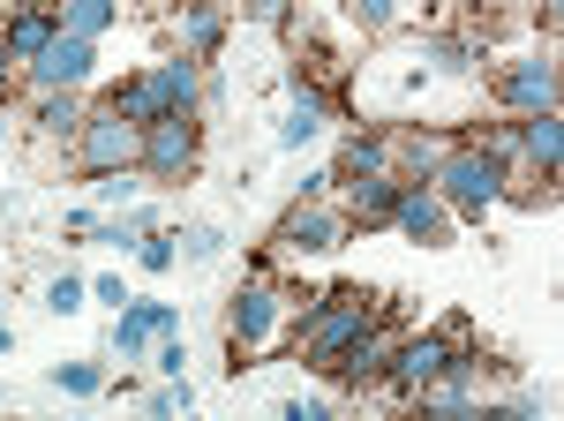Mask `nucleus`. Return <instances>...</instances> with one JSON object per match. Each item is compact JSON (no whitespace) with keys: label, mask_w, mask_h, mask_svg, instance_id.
Wrapping results in <instances>:
<instances>
[{"label":"nucleus","mask_w":564,"mask_h":421,"mask_svg":"<svg viewBox=\"0 0 564 421\" xmlns=\"http://www.w3.org/2000/svg\"><path fill=\"white\" fill-rule=\"evenodd\" d=\"M174 241H181V256H188V263H218V249H226V234H218L212 218H196V226H181Z\"/></svg>","instance_id":"nucleus-26"},{"label":"nucleus","mask_w":564,"mask_h":421,"mask_svg":"<svg viewBox=\"0 0 564 421\" xmlns=\"http://www.w3.org/2000/svg\"><path fill=\"white\" fill-rule=\"evenodd\" d=\"M151 226H159V210H143V204H129V210H98V218H90V241H106V249L129 256L135 241L151 234Z\"/></svg>","instance_id":"nucleus-19"},{"label":"nucleus","mask_w":564,"mask_h":421,"mask_svg":"<svg viewBox=\"0 0 564 421\" xmlns=\"http://www.w3.org/2000/svg\"><path fill=\"white\" fill-rule=\"evenodd\" d=\"M234 15H249V23H271V31H294V0H234Z\"/></svg>","instance_id":"nucleus-29"},{"label":"nucleus","mask_w":564,"mask_h":421,"mask_svg":"<svg viewBox=\"0 0 564 421\" xmlns=\"http://www.w3.org/2000/svg\"><path fill=\"white\" fill-rule=\"evenodd\" d=\"M113 23H121V0H61V31H68V39L98 45Z\"/></svg>","instance_id":"nucleus-21"},{"label":"nucleus","mask_w":564,"mask_h":421,"mask_svg":"<svg viewBox=\"0 0 564 421\" xmlns=\"http://www.w3.org/2000/svg\"><path fill=\"white\" fill-rule=\"evenodd\" d=\"M316 136H324L316 114H286V121H279V151H302V143H316Z\"/></svg>","instance_id":"nucleus-30"},{"label":"nucleus","mask_w":564,"mask_h":421,"mask_svg":"<svg viewBox=\"0 0 564 421\" xmlns=\"http://www.w3.org/2000/svg\"><path fill=\"white\" fill-rule=\"evenodd\" d=\"M226 31H234V0H181L174 15H166V39L188 61H218Z\"/></svg>","instance_id":"nucleus-11"},{"label":"nucleus","mask_w":564,"mask_h":421,"mask_svg":"<svg viewBox=\"0 0 564 421\" xmlns=\"http://www.w3.org/2000/svg\"><path fill=\"white\" fill-rule=\"evenodd\" d=\"M53 31H61V0H15V8H0V45H8L15 68H31Z\"/></svg>","instance_id":"nucleus-13"},{"label":"nucleus","mask_w":564,"mask_h":421,"mask_svg":"<svg viewBox=\"0 0 564 421\" xmlns=\"http://www.w3.org/2000/svg\"><path fill=\"white\" fill-rule=\"evenodd\" d=\"M84 114H90L84 90H39V106H31V128H39L45 143H76Z\"/></svg>","instance_id":"nucleus-16"},{"label":"nucleus","mask_w":564,"mask_h":421,"mask_svg":"<svg viewBox=\"0 0 564 421\" xmlns=\"http://www.w3.org/2000/svg\"><path fill=\"white\" fill-rule=\"evenodd\" d=\"M90 196H98V204H90V210H129L135 196H143V166H121V173H98V181H90Z\"/></svg>","instance_id":"nucleus-23"},{"label":"nucleus","mask_w":564,"mask_h":421,"mask_svg":"<svg viewBox=\"0 0 564 421\" xmlns=\"http://www.w3.org/2000/svg\"><path fill=\"white\" fill-rule=\"evenodd\" d=\"M151 338H159V332L143 324V309H135V301H129V309H113V354H121V361H143V354H151Z\"/></svg>","instance_id":"nucleus-24"},{"label":"nucleus","mask_w":564,"mask_h":421,"mask_svg":"<svg viewBox=\"0 0 564 421\" xmlns=\"http://www.w3.org/2000/svg\"><path fill=\"white\" fill-rule=\"evenodd\" d=\"M8 354H15V332H8V324H0V361H8Z\"/></svg>","instance_id":"nucleus-36"},{"label":"nucleus","mask_w":564,"mask_h":421,"mask_svg":"<svg viewBox=\"0 0 564 421\" xmlns=\"http://www.w3.org/2000/svg\"><path fill=\"white\" fill-rule=\"evenodd\" d=\"M106 98H113V114H121V121H159V114H174V106H166V98H159V90H151V76H143V68H135V76H121V84L106 90Z\"/></svg>","instance_id":"nucleus-20"},{"label":"nucleus","mask_w":564,"mask_h":421,"mask_svg":"<svg viewBox=\"0 0 564 421\" xmlns=\"http://www.w3.org/2000/svg\"><path fill=\"white\" fill-rule=\"evenodd\" d=\"M347 241H354V226L332 196H294V204L271 218V234H263L271 256H339Z\"/></svg>","instance_id":"nucleus-6"},{"label":"nucleus","mask_w":564,"mask_h":421,"mask_svg":"<svg viewBox=\"0 0 564 421\" xmlns=\"http://www.w3.org/2000/svg\"><path fill=\"white\" fill-rule=\"evenodd\" d=\"M15 76H23V68H15V61H8V45H0V106H8V84H15Z\"/></svg>","instance_id":"nucleus-34"},{"label":"nucleus","mask_w":564,"mask_h":421,"mask_svg":"<svg viewBox=\"0 0 564 421\" xmlns=\"http://www.w3.org/2000/svg\"><path fill=\"white\" fill-rule=\"evenodd\" d=\"M135 166H143V181H159V188L196 181V166H204V121H196V106H174V114L143 121V151H135Z\"/></svg>","instance_id":"nucleus-5"},{"label":"nucleus","mask_w":564,"mask_h":421,"mask_svg":"<svg viewBox=\"0 0 564 421\" xmlns=\"http://www.w3.org/2000/svg\"><path fill=\"white\" fill-rule=\"evenodd\" d=\"M279 414H286V421H324V399H286Z\"/></svg>","instance_id":"nucleus-33"},{"label":"nucleus","mask_w":564,"mask_h":421,"mask_svg":"<svg viewBox=\"0 0 564 421\" xmlns=\"http://www.w3.org/2000/svg\"><path fill=\"white\" fill-rule=\"evenodd\" d=\"M308 294H316V287H286V279H271V271H249V279L226 294V354H234L226 369H234V377L257 369V354L279 338L286 316H302Z\"/></svg>","instance_id":"nucleus-1"},{"label":"nucleus","mask_w":564,"mask_h":421,"mask_svg":"<svg viewBox=\"0 0 564 421\" xmlns=\"http://www.w3.org/2000/svg\"><path fill=\"white\" fill-rule=\"evenodd\" d=\"M422 61L436 76H475L481 68V39L475 31H422Z\"/></svg>","instance_id":"nucleus-18"},{"label":"nucleus","mask_w":564,"mask_h":421,"mask_svg":"<svg viewBox=\"0 0 564 421\" xmlns=\"http://www.w3.org/2000/svg\"><path fill=\"white\" fill-rule=\"evenodd\" d=\"M0 399H8V391H0Z\"/></svg>","instance_id":"nucleus-38"},{"label":"nucleus","mask_w":564,"mask_h":421,"mask_svg":"<svg viewBox=\"0 0 564 421\" xmlns=\"http://www.w3.org/2000/svg\"><path fill=\"white\" fill-rule=\"evenodd\" d=\"M399 338H406V324H399V301H391V309H377V316H369V324L339 346V361L324 369V377H332V391H339V399H369V391L384 384Z\"/></svg>","instance_id":"nucleus-4"},{"label":"nucleus","mask_w":564,"mask_h":421,"mask_svg":"<svg viewBox=\"0 0 564 421\" xmlns=\"http://www.w3.org/2000/svg\"><path fill=\"white\" fill-rule=\"evenodd\" d=\"M354 23L369 31V39H384V31H399V0H339Z\"/></svg>","instance_id":"nucleus-28"},{"label":"nucleus","mask_w":564,"mask_h":421,"mask_svg":"<svg viewBox=\"0 0 564 421\" xmlns=\"http://www.w3.org/2000/svg\"><path fill=\"white\" fill-rule=\"evenodd\" d=\"M444 354H452V332H444V324H430V332H406V338H399V354H391V369H384V384H377V391H384L391 407H414V399H422V391L436 384V369H444Z\"/></svg>","instance_id":"nucleus-9"},{"label":"nucleus","mask_w":564,"mask_h":421,"mask_svg":"<svg viewBox=\"0 0 564 421\" xmlns=\"http://www.w3.org/2000/svg\"><path fill=\"white\" fill-rule=\"evenodd\" d=\"M90 301H106V309H129V287H121V279H90Z\"/></svg>","instance_id":"nucleus-32"},{"label":"nucleus","mask_w":564,"mask_h":421,"mask_svg":"<svg viewBox=\"0 0 564 421\" xmlns=\"http://www.w3.org/2000/svg\"><path fill=\"white\" fill-rule=\"evenodd\" d=\"M129 256H135V271H143V279H166V271L181 263V241L166 234V226H151V234H143V241H135Z\"/></svg>","instance_id":"nucleus-22"},{"label":"nucleus","mask_w":564,"mask_h":421,"mask_svg":"<svg viewBox=\"0 0 564 421\" xmlns=\"http://www.w3.org/2000/svg\"><path fill=\"white\" fill-rule=\"evenodd\" d=\"M143 76H151V90H159L166 106H204V61H188V53H166V61H151Z\"/></svg>","instance_id":"nucleus-17"},{"label":"nucleus","mask_w":564,"mask_h":421,"mask_svg":"<svg viewBox=\"0 0 564 421\" xmlns=\"http://www.w3.org/2000/svg\"><path fill=\"white\" fill-rule=\"evenodd\" d=\"M391 196H399V173H361V181H339V210H347L354 234H377L391 226Z\"/></svg>","instance_id":"nucleus-14"},{"label":"nucleus","mask_w":564,"mask_h":421,"mask_svg":"<svg viewBox=\"0 0 564 421\" xmlns=\"http://www.w3.org/2000/svg\"><path fill=\"white\" fill-rule=\"evenodd\" d=\"M557 84H564L557 45H542V53H520V61H505V68L489 76L497 106H505L512 121H520V114H550V106H557Z\"/></svg>","instance_id":"nucleus-8"},{"label":"nucleus","mask_w":564,"mask_h":421,"mask_svg":"<svg viewBox=\"0 0 564 421\" xmlns=\"http://www.w3.org/2000/svg\"><path fill=\"white\" fill-rule=\"evenodd\" d=\"M53 384H61L68 399H90V391H106V361H61Z\"/></svg>","instance_id":"nucleus-27"},{"label":"nucleus","mask_w":564,"mask_h":421,"mask_svg":"<svg viewBox=\"0 0 564 421\" xmlns=\"http://www.w3.org/2000/svg\"><path fill=\"white\" fill-rule=\"evenodd\" d=\"M135 309H143V324H151L159 338H166V332H181V309H174V301H151V294H135Z\"/></svg>","instance_id":"nucleus-31"},{"label":"nucleus","mask_w":564,"mask_h":421,"mask_svg":"<svg viewBox=\"0 0 564 421\" xmlns=\"http://www.w3.org/2000/svg\"><path fill=\"white\" fill-rule=\"evenodd\" d=\"M76 166L98 181V173H121V166H135V151H143V128L135 121H121L113 114V98H90V114H84V128H76Z\"/></svg>","instance_id":"nucleus-7"},{"label":"nucleus","mask_w":564,"mask_h":421,"mask_svg":"<svg viewBox=\"0 0 564 421\" xmlns=\"http://www.w3.org/2000/svg\"><path fill=\"white\" fill-rule=\"evenodd\" d=\"M452 8H459V0H422V15H452Z\"/></svg>","instance_id":"nucleus-35"},{"label":"nucleus","mask_w":564,"mask_h":421,"mask_svg":"<svg viewBox=\"0 0 564 421\" xmlns=\"http://www.w3.org/2000/svg\"><path fill=\"white\" fill-rule=\"evenodd\" d=\"M377 309H391V294H369V287H316L308 309L294 316V361L324 377V369L339 361V346H347Z\"/></svg>","instance_id":"nucleus-2"},{"label":"nucleus","mask_w":564,"mask_h":421,"mask_svg":"<svg viewBox=\"0 0 564 421\" xmlns=\"http://www.w3.org/2000/svg\"><path fill=\"white\" fill-rule=\"evenodd\" d=\"M84 301H90V279H76V271H53L45 279V309L53 316H84Z\"/></svg>","instance_id":"nucleus-25"},{"label":"nucleus","mask_w":564,"mask_h":421,"mask_svg":"<svg viewBox=\"0 0 564 421\" xmlns=\"http://www.w3.org/2000/svg\"><path fill=\"white\" fill-rule=\"evenodd\" d=\"M0 143H8V106H0Z\"/></svg>","instance_id":"nucleus-37"},{"label":"nucleus","mask_w":564,"mask_h":421,"mask_svg":"<svg viewBox=\"0 0 564 421\" xmlns=\"http://www.w3.org/2000/svg\"><path fill=\"white\" fill-rule=\"evenodd\" d=\"M391 234H406V241H422V249H452V241H459V218H452V204L436 196L430 181H406V173H399Z\"/></svg>","instance_id":"nucleus-10"},{"label":"nucleus","mask_w":564,"mask_h":421,"mask_svg":"<svg viewBox=\"0 0 564 421\" xmlns=\"http://www.w3.org/2000/svg\"><path fill=\"white\" fill-rule=\"evenodd\" d=\"M430 188L452 204V218L459 226H481L489 210L505 204V188H512V166L489 151V143H475V136H459L452 151H444V166L430 173Z\"/></svg>","instance_id":"nucleus-3"},{"label":"nucleus","mask_w":564,"mask_h":421,"mask_svg":"<svg viewBox=\"0 0 564 421\" xmlns=\"http://www.w3.org/2000/svg\"><path fill=\"white\" fill-rule=\"evenodd\" d=\"M23 76H31V90H84L90 76H98V45L53 31V39H45V53L23 68Z\"/></svg>","instance_id":"nucleus-12"},{"label":"nucleus","mask_w":564,"mask_h":421,"mask_svg":"<svg viewBox=\"0 0 564 421\" xmlns=\"http://www.w3.org/2000/svg\"><path fill=\"white\" fill-rule=\"evenodd\" d=\"M384 166H391V121H354V136L332 151V188L361 181V173H384Z\"/></svg>","instance_id":"nucleus-15"}]
</instances>
